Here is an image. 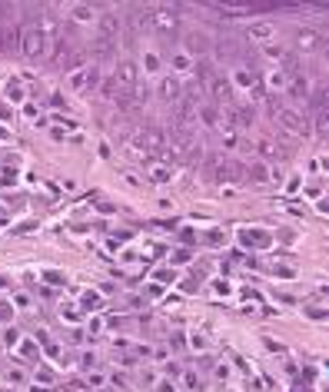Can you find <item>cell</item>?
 Segmentation results:
<instances>
[{
    "label": "cell",
    "instance_id": "obj_6",
    "mask_svg": "<svg viewBox=\"0 0 329 392\" xmlns=\"http://www.w3.org/2000/svg\"><path fill=\"white\" fill-rule=\"evenodd\" d=\"M160 96L167 103H180V100H183V80H180L177 73H170V77L160 80Z\"/></svg>",
    "mask_w": 329,
    "mask_h": 392
},
{
    "label": "cell",
    "instance_id": "obj_24",
    "mask_svg": "<svg viewBox=\"0 0 329 392\" xmlns=\"http://www.w3.org/2000/svg\"><path fill=\"white\" fill-rule=\"evenodd\" d=\"M143 70L146 73H160V57L153 53V50H150V53H143Z\"/></svg>",
    "mask_w": 329,
    "mask_h": 392
},
{
    "label": "cell",
    "instance_id": "obj_18",
    "mask_svg": "<svg viewBox=\"0 0 329 392\" xmlns=\"http://www.w3.org/2000/svg\"><path fill=\"white\" fill-rule=\"evenodd\" d=\"M263 83H266L269 93H283V90H286V73H283V70H269Z\"/></svg>",
    "mask_w": 329,
    "mask_h": 392
},
{
    "label": "cell",
    "instance_id": "obj_22",
    "mask_svg": "<svg viewBox=\"0 0 329 392\" xmlns=\"http://www.w3.org/2000/svg\"><path fill=\"white\" fill-rule=\"evenodd\" d=\"M80 306H83V309H100V306H103V299H100V293L87 289V293L80 296Z\"/></svg>",
    "mask_w": 329,
    "mask_h": 392
},
{
    "label": "cell",
    "instance_id": "obj_17",
    "mask_svg": "<svg viewBox=\"0 0 329 392\" xmlns=\"http://www.w3.org/2000/svg\"><path fill=\"white\" fill-rule=\"evenodd\" d=\"M226 120L233 123V127H249V123H253V106H233Z\"/></svg>",
    "mask_w": 329,
    "mask_h": 392
},
{
    "label": "cell",
    "instance_id": "obj_21",
    "mask_svg": "<svg viewBox=\"0 0 329 392\" xmlns=\"http://www.w3.org/2000/svg\"><path fill=\"white\" fill-rule=\"evenodd\" d=\"M230 83H236L240 90H256V77H253L249 70H236V73H233V80H230Z\"/></svg>",
    "mask_w": 329,
    "mask_h": 392
},
{
    "label": "cell",
    "instance_id": "obj_28",
    "mask_svg": "<svg viewBox=\"0 0 329 392\" xmlns=\"http://www.w3.org/2000/svg\"><path fill=\"white\" fill-rule=\"evenodd\" d=\"M170 176H173V170H163V166H156V170H150V180H156V183H167Z\"/></svg>",
    "mask_w": 329,
    "mask_h": 392
},
{
    "label": "cell",
    "instance_id": "obj_26",
    "mask_svg": "<svg viewBox=\"0 0 329 392\" xmlns=\"http://www.w3.org/2000/svg\"><path fill=\"white\" fill-rule=\"evenodd\" d=\"M70 87L73 90H87V70H73L70 73Z\"/></svg>",
    "mask_w": 329,
    "mask_h": 392
},
{
    "label": "cell",
    "instance_id": "obj_14",
    "mask_svg": "<svg viewBox=\"0 0 329 392\" xmlns=\"http://www.w3.org/2000/svg\"><path fill=\"white\" fill-rule=\"evenodd\" d=\"M246 180H249V183H256V186H266V183H273V170L266 166L263 160H256V163H249Z\"/></svg>",
    "mask_w": 329,
    "mask_h": 392
},
{
    "label": "cell",
    "instance_id": "obj_33",
    "mask_svg": "<svg viewBox=\"0 0 329 392\" xmlns=\"http://www.w3.org/2000/svg\"><path fill=\"white\" fill-rule=\"evenodd\" d=\"M160 392H173V385H170V382H163V385H160Z\"/></svg>",
    "mask_w": 329,
    "mask_h": 392
},
{
    "label": "cell",
    "instance_id": "obj_3",
    "mask_svg": "<svg viewBox=\"0 0 329 392\" xmlns=\"http://www.w3.org/2000/svg\"><path fill=\"white\" fill-rule=\"evenodd\" d=\"M286 93L296 100V103L309 106V96H313V80H309V73L306 70H296L286 77Z\"/></svg>",
    "mask_w": 329,
    "mask_h": 392
},
{
    "label": "cell",
    "instance_id": "obj_25",
    "mask_svg": "<svg viewBox=\"0 0 329 392\" xmlns=\"http://www.w3.org/2000/svg\"><path fill=\"white\" fill-rule=\"evenodd\" d=\"M7 100H10V103H24V100H27V93L20 90V83H10V87H7Z\"/></svg>",
    "mask_w": 329,
    "mask_h": 392
},
{
    "label": "cell",
    "instance_id": "obj_8",
    "mask_svg": "<svg viewBox=\"0 0 329 392\" xmlns=\"http://www.w3.org/2000/svg\"><path fill=\"white\" fill-rule=\"evenodd\" d=\"M249 40H256V43H273L276 40V24L273 20H256V24H249Z\"/></svg>",
    "mask_w": 329,
    "mask_h": 392
},
{
    "label": "cell",
    "instance_id": "obj_31",
    "mask_svg": "<svg viewBox=\"0 0 329 392\" xmlns=\"http://www.w3.org/2000/svg\"><path fill=\"white\" fill-rule=\"evenodd\" d=\"M156 279H160V283H173V279H177V272L163 266V269H156Z\"/></svg>",
    "mask_w": 329,
    "mask_h": 392
},
{
    "label": "cell",
    "instance_id": "obj_19",
    "mask_svg": "<svg viewBox=\"0 0 329 392\" xmlns=\"http://www.w3.org/2000/svg\"><path fill=\"white\" fill-rule=\"evenodd\" d=\"M120 83H117V77H106V80H100V96H103L106 103H113L117 96H120Z\"/></svg>",
    "mask_w": 329,
    "mask_h": 392
},
{
    "label": "cell",
    "instance_id": "obj_5",
    "mask_svg": "<svg viewBox=\"0 0 329 392\" xmlns=\"http://www.w3.org/2000/svg\"><path fill=\"white\" fill-rule=\"evenodd\" d=\"M216 180L220 183H240V180H246V166L236 160H223L216 166Z\"/></svg>",
    "mask_w": 329,
    "mask_h": 392
},
{
    "label": "cell",
    "instance_id": "obj_1",
    "mask_svg": "<svg viewBox=\"0 0 329 392\" xmlns=\"http://www.w3.org/2000/svg\"><path fill=\"white\" fill-rule=\"evenodd\" d=\"M273 120L289 136H309V130H313L309 127V113H299L296 106H276L273 103Z\"/></svg>",
    "mask_w": 329,
    "mask_h": 392
},
{
    "label": "cell",
    "instance_id": "obj_23",
    "mask_svg": "<svg viewBox=\"0 0 329 392\" xmlns=\"http://www.w3.org/2000/svg\"><path fill=\"white\" fill-rule=\"evenodd\" d=\"M170 67H173V70H177V73H186V70H190V67H193V60H190V57L183 53V50H180V53H173V60H170Z\"/></svg>",
    "mask_w": 329,
    "mask_h": 392
},
{
    "label": "cell",
    "instance_id": "obj_11",
    "mask_svg": "<svg viewBox=\"0 0 329 392\" xmlns=\"http://www.w3.org/2000/svg\"><path fill=\"white\" fill-rule=\"evenodd\" d=\"M256 153H259V160H283V156H286V150H283L280 143H276L273 136H259L256 140Z\"/></svg>",
    "mask_w": 329,
    "mask_h": 392
},
{
    "label": "cell",
    "instance_id": "obj_30",
    "mask_svg": "<svg viewBox=\"0 0 329 392\" xmlns=\"http://www.w3.org/2000/svg\"><path fill=\"white\" fill-rule=\"evenodd\" d=\"M43 279H47L50 286H60V283H67L64 276H60V272H57V269H47V272H43Z\"/></svg>",
    "mask_w": 329,
    "mask_h": 392
},
{
    "label": "cell",
    "instance_id": "obj_4",
    "mask_svg": "<svg viewBox=\"0 0 329 392\" xmlns=\"http://www.w3.org/2000/svg\"><path fill=\"white\" fill-rule=\"evenodd\" d=\"M209 50H213V37H209V33H203V30H193L190 37L183 40V53H186V57L196 53V57L203 60V57H209Z\"/></svg>",
    "mask_w": 329,
    "mask_h": 392
},
{
    "label": "cell",
    "instance_id": "obj_13",
    "mask_svg": "<svg viewBox=\"0 0 329 392\" xmlns=\"http://www.w3.org/2000/svg\"><path fill=\"white\" fill-rule=\"evenodd\" d=\"M196 120H200L206 130H223V113H220V106H213V103H203L200 110H196Z\"/></svg>",
    "mask_w": 329,
    "mask_h": 392
},
{
    "label": "cell",
    "instance_id": "obj_9",
    "mask_svg": "<svg viewBox=\"0 0 329 392\" xmlns=\"http://www.w3.org/2000/svg\"><path fill=\"white\" fill-rule=\"evenodd\" d=\"M96 27H100L96 37H103V40H117V33H120V17L113 14V10H106V14L96 17Z\"/></svg>",
    "mask_w": 329,
    "mask_h": 392
},
{
    "label": "cell",
    "instance_id": "obj_20",
    "mask_svg": "<svg viewBox=\"0 0 329 392\" xmlns=\"http://www.w3.org/2000/svg\"><path fill=\"white\" fill-rule=\"evenodd\" d=\"M96 10L90 7V4H77V7H73V20H77V24H96Z\"/></svg>",
    "mask_w": 329,
    "mask_h": 392
},
{
    "label": "cell",
    "instance_id": "obj_16",
    "mask_svg": "<svg viewBox=\"0 0 329 392\" xmlns=\"http://www.w3.org/2000/svg\"><path fill=\"white\" fill-rule=\"evenodd\" d=\"M153 20H156V27H160L163 33H170L173 27H177V14H173V10H167V7H156V10H153Z\"/></svg>",
    "mask_w": 329,
    "mask_h": 392
},
{
    "label": "cell",
    "instance_id": "obj_27",
    "mask_svg": "<svg viewBox=\"0 0 329 392\" xmlns=\"http://www.w3.org/2000/svg\"><path fill=\"white\" fill-rule=\"evenodd\" d=\"M96 87H100V70L87 67V90H96Z\"/></svg>",
    "mask_w": 329,
    "mask_h": 392
},
{
    "label": "cell",
    "instance_id": "obj_29",
    "mask_svg": "<svg viewBox=\"0 0 329 392\" xmlns=\"http://www.w3.org/2000/svg\"><path fill=\"white\" fill-rule=\"evenodd\" d=\"M263 50H266V57H273V60H283V57H286V50H283L280 43H266Z\"/></svg>",
    "mask_w": 329,
    "mask_h": 392
},
{
    "label": "cell",
    "instance_id": "obj_2",
    "mask_svg": "<svg viewBox=\"0 0 329 392\" xmlns=\"http://www.w3.org/2000/svg\"><path fill=\"white\" fill-rule=\"evenodd\" d=\"M17 47H20V53L27 57V60H37V57L47 53V33H43V27H24V33H20V40H17Z\"/></svg>",
    "mask_w": 329,
    "mask_h": 392
},
{
    "label": "cell",
    "instance_id": "obj_15",
    "mask_svg": "<svg viewBox=\"0 0 329 392\" xmlns=\"http://www.w3.org/2000/svg\"><path fill=\"white\" fill-rule=\"evenodd\" d=\"M240 243L246 249H263V246H269V233H263V230H240Z\"/></svg>",
    "mask_w": 329,
    "mask_h": 392
},
{
    "label": "cell",
    "instance_id": "obj_10",
    "mask_svg": "<svg viewBox=\"0 0 329 392\" xmlns=\"http://www.w3.org/2000/svg\"><path fill=\"white\" fill-rule=\"evenodd\" d=\"M296 47L303 53H316V50H322V33L313 30V27H306V30L296 33Z\"/></svg>",
    "mask_w": 329,
    "mask_h": 392
},
{
    "label": "cell",
    "instance_id": "obj_12",
    "mask_svg": "<svg viewBox=\"0 0 329 392\" xmlns=\"http://www.w3.org/2000/svg\"><path fill=\"white\" fill-rule=\"evenodd\" d=\"M113 77H117V83H120L123 90H133V87L140 83V80H137V64H133V60H120Z\"/></svg>",
    "mask_w": 329,
    "mask_h": 392
},
{
    "label": "cell",
    "instance_id": "obj_32",
    "mask_svg": "<svg viewBox=\"0 0 329 392\" xmlns=\"http://www.w3.org/2000/svg\"><path fill=\"white\" fill-rule=\"evenodd\" d=\"M276 276H280V279H293V269H289V266H276Z\"/></svg>",
    "mask_w": 329,
    "mask_h": 392
},
{
    "label": "cell",
    "instance_id": "obj_7",
    "mask_svg": "<svg viewBox=\"0 0 329 392\" xmlns=\"http://www.w3.org/2000/svg\"><path fill=\"white\" fill-rule=\"evenodd\" d=\"M230 90H233V83L226 80V77H209V83L203 87V93H209V100H213V106H220L230 96Z\"/></svg>",
    "mask_w": 329,
    "mask_h": 392
}]
</instances>
